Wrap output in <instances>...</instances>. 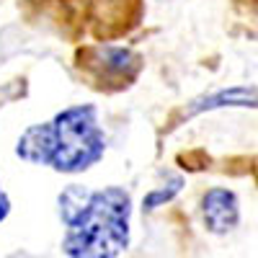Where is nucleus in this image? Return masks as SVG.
I'll use <instances>...</instances> for the list:
<instances>
[{
	"label": "nucleus",
	"mask_w": 258,
	"mask_h": 258,
	"mask_svg": "<svg viewBox=\"0 0 258 258\" xmlns=\"http://www.w3.org/2000/svg\"><path fill=\"white\" fill-rule=\"evenodd\" d=\"M8 214H11V199H8V194L3 191V183H0V222H3Z\"/></svg>",
	"instance_id": "6"
},
{
	"label": "nucleus",
	"mask_w": 258,
	"mask_h": 258,
	"mask_svg": "<svg viewBox=\"0 0 258 258\" xmlns=\"http://www.w3.org/2000/svg\"><path fill=\"white\" fill-rule=\"evenodd\" d=\"M59 217L68 225L62 250L73 258H114L129 248L132 197L121 186H68L59 194Z\"/></svg>",
	"instance_id": "1"
},
{
	"label": "nucleus",
	"mask_w": 258,
	"mask_h": 258,
	"mask_svg": "<svg viewBox=\"0 0 258 258\" xmlns=\"http://www.w3.org/2000/svg\"><path fill=\"white\" fill-rule=\"evenodd\" d=\"M225 106H255V88H227V91H220L214 96H204V98H197L188 111H183V116H194L199 111H212V109H225Z\"/></svg>",
	"instance_id": "4"
},
{
	"label": "nucleus",
	"mask_w": 258,
	"mask_h": 258,
	"mask_svg": "<svg viewBox=\"0 0 258 258\" xmlns=\"http://www.w3.org/2000/svg\"><path fill=\"white\" fill-rule=\"evenodd\" d=\"M181 186H183V178H181V176H176L168 186H160V188H153V191H150L147 197L142 199V207L150 212V209H158V207L168 204V202H170V199H173L176 194L181 191Z\"/></svg>",
	"instance_id": "5"
},
{
	"label": "nucleus",
	"mask_w": 258,
	"mask_h": 258,
	"mask_svg": "<svg viewBox=\"0 0 258 258\" xmlns=\"http://www.w3.org/2000/svg\"><path fill=\"white\" fill-rule=\"evenodd\" d=\"M204 225L214 235H225L238 227L240 222V204L230 188H209L202 199Z\"/></svg>",
	"instance_id": "3"
},
{
	"label": "nucleus",
	"mask_w": 258,
	"mask_h": 258,
	"mask_svg": "<svg viewBox=\"0 0 258 258\" xmlns=\"http://www.w3.org/2000/svg\"><path fill=\"white\" fill-rule=\"evenodd\" d=\"M106 153V135L98 109L91 103L70 106L47 124H34L21 135L16 155L34 165H49L57 173H83Z\"/></svg>",
	"instance_id": "2"
}]
</instances>
